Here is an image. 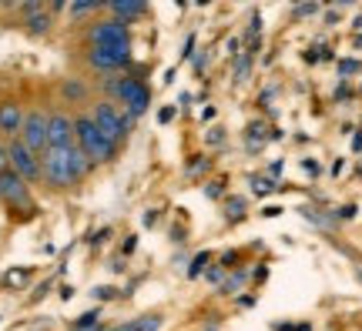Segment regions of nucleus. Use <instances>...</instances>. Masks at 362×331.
<instances>
[{
	"instance_id": "f257e3e1",
	"label": "nucleus",
	"mask_w": 362,
	"mask_h": 331,
	"mask_svg": "<svg viewBox=\"0 0 362 331\" xmlns=\"http://www.w3.org/2000/svg\"><path fill=\"white\" fill-rule=\"evenodd\" d=\"M40 167H44V178L57 184V188H67V184H78L84 174H88L90 161L84 157L78 144H67V148H47L40 154Z\"/></svg>"
},
{
	"instance_id": "f8f14e48",
	"label": "nucleus",
	"mask_w": 362,
	"mask_h": 331,
	"mask_svg": "<svg viewBox=\"0 0 362 331\" xmlns=\"http://www.w3.org/2000/svg\"><path fill=\"white\" fill-rule=\"evenodd\" d=\"M24 11L30 13V20H27V24H30V30H34V34H44V30H47V27H51V20H47V17H44V7H40V4H24Z\"/></svg>"
},
{
	"instance_id": "0eeeda50",
	"label": "nucleus",
	"mask_w": 362,
	"mask_h": 331,
	"mask_svg": "<svg viewBox=\"0 0 362 331\" xmlns=\"http://www.w3.org/2000/svg\"><path fill=\"white\" fill-rule=\"evenodd\" d=\"M0 198L4 201L17 204V207H30V191H27V181L21 174H13V171H4L0 174Z\"/></svg>"
},
{
	"instance_id": "9d476101",
	"label": "nucleus",
	"mask_w": 362,
	"mask_h": 331,
	"mask_svg": "<svg viewBox=\"0 0 362 331\" xmlns=\"http://www.w3.org/2000/svg\"><path fill=\"white\" fill-rule=\"evenodd\" d=\"M88 61H90V67H98V71H117V67L128 64V51H117V47H90Z\"/></svg>"
},
{
	"instance_id": "ddd939ff",
	"label": "nucleus",
	"mask_w": 362,
	"mask_h": 331,
	"mask_svg": "<svg viewBox=\"0 0 362 331\" xmlns=\"http://www.w3.org/2000/svg\"><path fill=\"white\" fill-rule=\"evenodd\" d=\"M107 7L117 13V20H121V17H138V13H144V4H138V0H117V4H107Z\"/></svg>"
},
{
	"instance_id": "20e7f679",
	"label": "nucleus",
	"mask_w": 362,
	"mask_h": 331,
	"mask_svg": "<svg viewBox=\"0 0 362 331\" xmlns=\"http://www.w3.org/2000/svg\"><path fill=\"white\" fill-rule=\"evenodd\" d=\"M7 161H11V171L13 174H21L24 181H37L44 174V167H40V157L30 148H27L24 140H11L7 144Z\"/></svg>"
},
{
	"instance_id": "2eb2a0df",
	"label": "nucleus",
	"mask_w": 362,
	"mask_h": 331,
	"mask_svg": "<svg viewBox=\"0 0 362 331\" xmlns=\"http://www.w3.org/2000/svg\"><path fill=\"white\" fill-rule=\"evenodd\" d=\"M94 318H98V315H84V318H81L78 325H74V328H78V331H88L90 325H94Z\"/></svg>"
},
{
	"instance_id": "f3484780",
	"label": "nucleus",
	"mask_w": 362,
	"mask_h": 331,
	"mask_svg": "<svg viewBox=\"0 0 362 331\" xmlns=\"http://www.w3.org/2000/svg\"><path fill=\"white\" fill-rule=\"evenodd\" d=\"M315 11H319V7H315V4H305V7H298L296 13H302V17H305V13H315Z\"/></svg>"
},
{
	"instance_id": "1a4fd4ad",
	"label": "nucleus",
	"mask_w": 362,
	"mask_h": 331,
	"mask_svg": "<svg viewBox=\"0 0 362 331\" xmlns=\"http://www.w3.org/2000/svg\"><path fill=\"white\" fill-rule=\"evenodd\" d=\"M117 97H121V101L128 104V107L134 111V114H141L144 107L151 104V94H148V88H144V84L138 80V77H124V80L117 84Z\"/></svg>"
},
{
	"instance_id": "7ed1b4c3",
	"label": "nucleus",
	"mask_w": 362,
	"mask_h": 331,
	"mask_svg": "<svg viewBox=\"0 0 362 331\" xmlns=\"http://www.w3.org/2000/svg\"><path fill=\"white\" fill-rule=\"evenodd\" d=\"M90 121L98 124V131H101V134L111 140V144H117V140H121V138H124V134L131 131V117L121 114L115 104H107V101L94 104V111H90Z\"/></svg>"
},
{
	"instance_id": "4468645a",
	"label": "nucleus",
	"mask_w": 362,
	"mask_h": 331,
	"mask_svg": "<svg viewBox=\"0 0 362 331\" xmlns=\"http://www.w3.org/2000/svg\"><path fill=\"white\" fill-rule=\"evenodd\" d=\"M98 7H101V4H71L67 11L74 13V17H84V13H94V11H98Z\"/></svg>"
},
{
	"instance_id": "f03ea898",
	"label": "nucleus",
	"mask_w": 362,
	"mask_h": 331,
	"mask_svg": "<svg viewBox=\"0 0 362 331\" xmlns=\"http://www.w3.org/2000/svg\"><path fill=\"white\" fill-rule=\"evenodd\" d=\"M74 134H78V148L84 151V157H88L90 164H101V161H111V157H115L117 144H111V140L104 138L90 117H78V121H74Z\"/></svg>"
},
{
	"instance_id": "9b49d317",
	"label": "nucleus",
	"mask_w": 362,
	"mask_h": 331,
	"mask_svg": "<svg viewBox=\"0 0 362 331\" xmlns=\"http://www.w3.org/2000/svg\"><path fill=\"white\" fill-rule=\"evenodd\" d=\"M0 131H4V134H11V138L24 131V114H21V104L17 101L0 104Z\"/></svg>"
},
{
	"instance_id": "dca6fc26",
	"label": "nucleus",
	"mask_w": 362,
	"mask_h": 331,
	"mask_svg": "<svg viewBox=\"0 0 362 331\" xmlns=\"http://www.w3.org/2000/svg\"><path fill=\"white\" fill-rule=\"evenodd\" d=\"M7 167H11V161H7V148H4V144H0V174H4V171H7Z\"/></svg>"
},
{
	"instance_id": "a211bd4d",
	"label": "nucleus",
	"mask_w": 362,
	"mask_h": 331,
	"mask_svg": "<svg viewBox=\"0 0 362 331\" xmlns=\"http://www.w3.org/2000/svg\"><path fill=\"white\" fill-rule=\"evenodd\" d=\"M359 278H362V271H359Z\"/></svg>"
},
{
	"instance_id": "6e6552de",
	"label": "nucleus",
	"mask_w": 362,
	"mask_h": 331,
	"mask_svg": "<svg viewBox=\"0 0 362 331\" xmlns=\"http://www.w3.org/2000/svg\"><path fill=\"white\" fill-rule=\"evenodd\" d=\"M78 134H74V117L67 114H51L47 117V148H67L74 144Z\"/></svg>"
},
{
	"instance_id": "39448f33",
	"label": "nucleus",
	"mask_w": 362,
	"mask_h": 331,
	"mask_svg": "<svg viewBox=\"0 0 362 331\" xmlns=\"http://www.w3.org/2000/svg\"><path fill=\"white\" fill-rule=\"evenodd\" d=\"M90 44L94 47H117V51H128L131 47V34L124 20H101V24L90 27Z\"/></svg>"
},
{
	"instance_id": "423d86ee",
	"label": "nucleus",
	"mask_w": 362,
	"mask_h": 331,
	"mask_svg": "<svg viewBox=\"0 0 362 331\" xmlns=\"http://www.w3.org/2000/svg\"><path fill=\"white\" fill-rule=\"evenodd\" d=\"M21 140L34 154H44L47 151V114L44 111H30L24 117V131H21Z\"/></svg>"
}]
</instances>
